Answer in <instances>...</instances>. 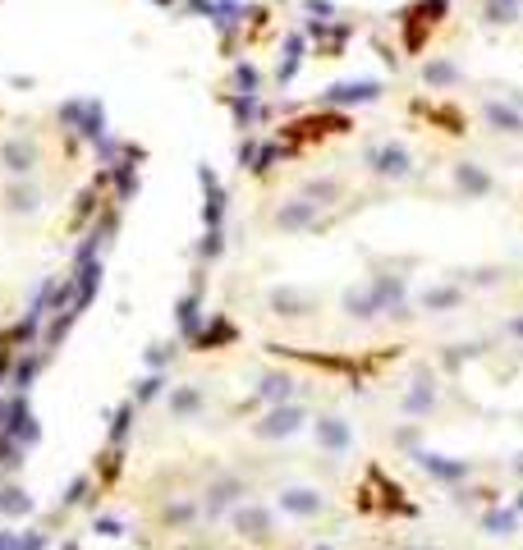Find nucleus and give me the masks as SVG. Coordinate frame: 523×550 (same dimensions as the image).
Segmentation results:
<instances>
[{
	"mask_svg": "<svg viewBox=\"0 0 523 550\" xmlns=\"http://www.w3.org/2000/svg\"><path fill=\"white\" fill-rule=\"evenodd\" d=\"M372 166H377V175H409V151L386 142V147L372 151Z\"/></svg>",
	"mask_w": 523,
	"mask_h": 550,
	"instance_id": "obj_5",
	"label": "nucleus"
},
{
	"mask_svg": "<svg viewBox=\"0 0 523 550\" xmlns=\"http://www.w3.org/2000/svg\"><path fill=\"white\" fill-rule=\"evenodd\" d=\"M459 188H468V193H487V188H492V175L482 170V166H459Z\"/></svg>",
	"mask_w": 523,
	"mask_h": 550,
	"instance_id": "obj_6",
	"label": "nucleus"
},
{
	"mask_svg": "<svg viewBox=\"0 0 523 550\" xmlns=\"http://www.w3.org/2000/svg\"><path fill=\"white\" fill-rule=\"evenodd\" d=\"M477 14L487 28H514L523 19V0H482Z\"/></svg>",
	"mask_w": 523,
	"mask_h": 550,
	"instance_id": "obj_2",
	"label": "nucleus"
},
{
	"mask_svg": "<svg viewBox=\"0 0 523 550\" xmlns=\"http://www.w3.org/2000/svg\"><path fill=\"white\" fill-rule=\"evenodd\" d=\"M423 83H431V88H455V83H464V69H459L450 56H431V60L423 64Z\"/></svg>",
	"mask_w": 523,
	"mask_h": 550,
	"instance_id": "obj_3",
	"label": "nucleus"
},
{
	"mask_svg": "<svg viewBox=\"0 0 523 550\" xmlns=\"http://www.w3.org/2000/svg\"><path fill=\"white\" fill-rule=\"evenodd\" d=\"M487 125L496 133H510V138H523V115L505 101H487Z\"/></svg>",
	"mask_w": 523,
	"mask_h": 550,
	"instance_id": "obj_4",
	"label": "nucleus"
},
{
	"mask_svg": "<svg viewBox=\"0 0 523 550\" xmlns=\"http://www.w3.org/2000/svg\"><path fill=\"white\" fill-rule=\"evenodd\" d=\"M450 10H455V0H409V5L395 14V28L405 37V51L423 56V47L431 42V32L450 19Z\"/></svg>",
	"mask_w": 523,
	"mask_h": 550,
	"instance_id": "obj_1",
	"label": "nucleus"
}]
</instances>
